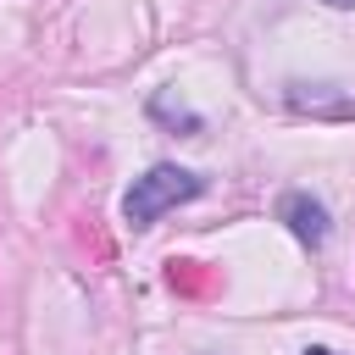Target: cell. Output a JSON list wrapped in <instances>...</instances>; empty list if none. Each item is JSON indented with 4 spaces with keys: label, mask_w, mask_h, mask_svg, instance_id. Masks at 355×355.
I'll return each mask as SVG.
<instances>
[{
    "label": "cell",
    "mask_w": 355,
    "mask_h": 355,
    "mask_svg": "<svg viewBox=\"0 0 355 355\" xmlns=\"http://www.w3.org/2000/svg\"><path fill=\"white\" fill-rule=\"evenodd\" d=\"M277 222H283L305 250H322V244H327V233H333L327 205H322L316 194H305V189H288V194L277 200Z\"/></svg>",
    "instance_id": "2"
},
{
    "label": "cell",
    "mask_w": 355,
    "mask_h": 355,
    "mask_svg": "<svg viewBox=\"0 0 355 355\" xmlns=\"http://www.w3.org/2000/svg\"><path fill=\"white\" fill-rule=\"evenodd\" d=\"M305 355H338V349H322V344H311V349H305Z\"/></svg>",
    "instance_id": "5"
},
{
    "label": "cell",
    "mask_w": 355,
    "mask_h": 355,
    "mask_svg": "<svg viewBox=\"0 0 355 355\" xmlns=\"http://www.w3.org/2000/svg\"><path fill=\"white\" fill-rule=\"evenodd\" d=\"M200 194H205V178H200V172L161 161V166H150L144 178H133V189L122 194V216H128V227H150L161 211L189 205V200H200Z\"/></svg>",
    "instance_id": "1"
},
{
    "label": "cell",
    "mask_w": 355,
    "mask_h": 355,
    "mask_svg": "<svg viewBox=\"0 0 355 355\" xmlns=\"http://www.w3.org/2000/svg\"><path fill=\"white\" fill-rule=\"evenodd\" d=\"M322 6H333V11H355V0H322Z\"/></svg>",
    "instance_id": "4"
},
{
    "label": "cell",
    "mask_w": 355,
    "mask_h": 355,
    "mask_svg": "<svg viewBox=\"0 0 355 355\" xmlns=\"http://www.w3.org/2000/svg\"><path fill=\"white\" fill-rule=\"evenodd\" d=\"M150 116L155 122H166V128H183V133H200L205 122H200V111H189L183 100H172V89H161L155 100H150Z\"/></svg>",
    "instance_id": "3"
}]
</instances>
